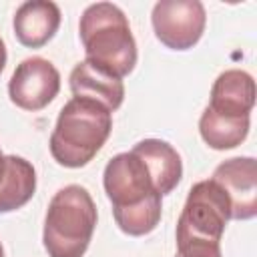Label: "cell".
<instances>
[{
	"mask_svg": "<svg viewBox=\"0 0 257 257\" xmlns=\"http://www.w3.org/2000/svg\"><path fill=\"white\" fill-rule=\"evenodd\" d=\"M104 193L112 205L118 229L131 237H143L157 229L163 213L147 165L133 151L114 155L102 173Z\"/></svg>",
	"mask_w": 257,
	"mask_h": 257,
	"instance_id": "cell-1",
	"label": "cell"
},
{
	"mask_svg": "<svg viewBox=\"0 0 257 257\" xmlns=\"http://www.w3.org/2000/svg\"><path fill=\"white\" fill-rule=\"evenodd\" d=\"M229 221L227 193L213 179L195 183L177 221V257H223L221 239Z\"/></svg>",
	"mask_w": 257,
	"mask_h": 257,
	"instance_id": "cell-2",
	"label": "cell"
},
{
	"mask_svg": "<svg viewBox=\"0 0 257 257\" xmlns=\"http://www.w3.org/2000/svg\"><path fill=\"white\" fill-rule=\"evenodd\" d=\"M78 34L84 54L92 66L124 78L137 64V42L128 18L112 2H96L84 8Z\"/></svg>",
	"mask_w": 257,
	"mask_h": 257,
	"instance_id": "cell-3",
	"label": "cell"
},
{
	"mask_svg": "<svg viewBox=\"0 0 257 257\" xmlns=\"http://www.w3.org/2000/svg\"><path fill=\"white\" fill-rule=\"evenodd\" d=\"M112 131V112L96 100L72 96L58 112L50 135V155L66 169L88 165Z\"/></svg>",
	"mask_w": 257,
	"mask_h": 257,
	"instance_id": "cell-4",
	"label": "cell"
},
{
	"mask_svg": "<svg viewBox=\"0 0 257 257\" xmlns=\"http://www.w3.org/2000/svg\"><path fill=\"white\" fill-rule=\"evenodd\" d=\"M96 205L80 185L54 193L44 217L42 243L48 257H82L96 227Z\"/></svg>",
	"mask_w": 257,
	"mask_h": 257,
	"instance_id": "cell-5",
	"label": "cell"
},
{
	"mask_svg": "<svg viewBox=\"0 0 257 257\" xmlns=\"http://www.w3.org/2000/svg\"><path fill=\"white\" fill-rule=\"evenodd\" d=\"M151 22L161 44L171 50H189L205 32L207 12L199 0H159Z\"/></svg>",
	"mask_w": 257,
	"mask_h": 257,
	"instance_id": "cell-6",
	"label": "cell"
},
{
	"mask_svg": "<svg viewBox=\"0 0 257 257\" xmlns=\"http://www.w3.org/2000/svg\"><path fill=\"white\" fill-rule=\"evenodd\" d=\"M60 90V72L56 66L42 58L30 56L24 58L12 72L8 82L10 100L28 112L46 108Z\"/></svg>",
	"mask_w": 257,
	"mask_h": 257,
	"instance_id": "cell-7",
	"label": "cell"
},
{
	"mask_svg": "<svg viewBox=\"0 0 257 257\" xmlns=\"http://www.w3.org/2000/svg\"><path fill=\"white\" fill-rule=\"evenodd\" d=\"M231 201V219L247 221L257 215V161L233 157L223 161L211 177Z\"/></svg>",
	"mask_w": 257,
	"mask_h": 257,
	"instance_id": "cell-8",
	"label": "cell"
},
{
	"mask_svg": "<svg viewBox=\"0 0 257 257\" xmlns=\"http://www.w3.org/2000/svg\"><path fill=\"white\" fill-rule=\"evenodd\" d=\"M255 106V80L241 68H229L217 76L207 108L221 116H251Z\"/></svg>",
	"mask_w": 257,
	"mask_h": 257,
	"instance_id": "cell-9",
	"label": "cell"
},
{
	"mask_svg": "<svg viewBox=\"0 0 257 257\" xmlns=\"http://www.w3.org/2000/svg\"><path fill=\"white\" fill-rule=\"evenodd\" d=\"M60 26V8L50 0H28L16 8L12 28L16 40L26 48H42Z\"/></svg>",
	"mask_w": 257,
	"mask_h": 257,
	"instance_id": "cell-10",
	"label": "cell"
},
{
	"mask_svg": "<svg viewBox=\"0 0 257 257\" xmlns=\"http://www.w3.org/2000/svg\"><path fill=\"white\" fill-rule=\"evenodd\" d=\"M135 155L147 165V171L153 179V185L161 197L173 193L183 177V161L173 145L161 139L139 141L133 149Z\"/></svg>",
	"mask_w": 257,
	"mask_h": 257,
	"instance_id": "cell-11",
	"label": "cell"
},
{
	"mask_svg": "<svg viewBox=\"0 0 257 257\" xmlns=\"http://www.w3.org/2000/svg\"><path fill=\"white\" fill-rule=\"evenodd\" d=\"M72 96L90 98L106 106L110 112L120 108L124 100V84L120 78L92 66L88 60L78 62L68 76Z\"/></svg>",
	"mask_w": 257,
	"mask_h": 257,
	"instance_id": "cell-12",
	"label": "cell"
},
{
	"mask_svg": "<svg viewBox=\"0 0 257 257\" xmlns=\"http://www.w3.org/2000/svg\"><path fill=\"white\" fill-rule=\"evenodd\" d=\"M36 191V171L30 161L0 155V213L24 207Z\"/></svg>",
	"mask_w": 257,
	"mask_h": 257,
	"instance_id": "cell-13",
	"label": "cell"
},
{
	"mask_svg": "<svg viewBox=\"0 0 257 257\" xmlns=\"http://www.w3.org/2000/svg\"><path fill=\"white\" fill-rule=\"evenodd\" d=\"M251 126V116L233 118V116H221L205 106L201 118H199V133L201 139L207 143V147L215 151H229L239 147Z\"/></svg>",
	"mask_w": 257,
	"mask_h": 257,
	"instance_id": "cell-14",
	"label": "cell"
},
{
	"mask_svg": "<svg viewBox=\"0 0 257 257\" xmlns=\"http://www.w3.org/2000/svg\"><path fill=\"white\" fill-rule=\"evenodd\" d=\"M6 58H8V54H6V44H4V40L0 38V74H2L4 66H6Z\"/></svg>",
	"mask_w": 257,
	"mask_h": 257,
	"instance_id": "cell-15",
	"label": "cell"
},
{
	"mask_svg": "<svg viewBox=\"0 0 257 257\" xmlns=\"http://www.w3.org/2000/svg\"><path fill=\"white\" fill-rule=\"evenodd\" d=\"M0 257H4V247H2V241H0Z\"/></svg>",
	"mask_w": 257,
	"mask_h": 257,
	"instance_id": "cell-16",
	"label": "cell"
}]
</instances>
